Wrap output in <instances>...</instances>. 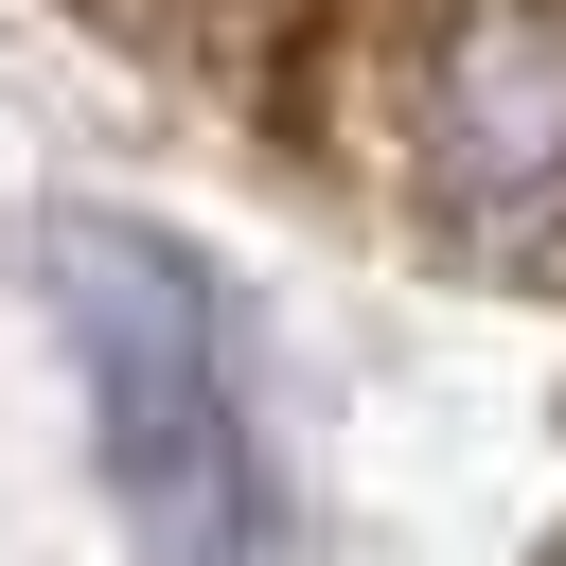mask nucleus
<instances>
[{"label":"nucleus","mask_w":566,"mask_h":566,"mask_svg":"<svg viewBox=\"0 0 566 566\" xmlns=\"http://www.w3.org/2000/svg\"><path fill=\"white\" fill-rule=\"evenodd\" d=\"M53 336H71V389H88L124 531L159 566H265L283 548V478H265L212 265L177 230H142V212H53Z\"/></svg>","instance_id":"f257e3e1"},{"label":"nucleus","mask_w":566,"mask_h":566,"mask_svg":"<svg viewBox=\"0 0 566 566\" xmlns=\"http://www.w3.org/2000/svg\"><path fill=\"white\" fill-rule=\"evenodd\" d=\"M407 177L495 248H566V0H442L424 18Z\"/></svg>","instance_id":"f03ea898"}]
</instances>
